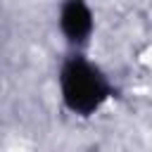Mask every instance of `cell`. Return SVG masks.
Instances as JSON below:
<instances>
[{
	"instance_id": "obj_1",
	"label": "cell",
	"mask_w": 152,
	"mask_h": 152,
	"mask_svg": "<svg viewBox=\"0 0 152 152\" xmlns=\"http://www.w3.org/2000/svg\"><path fill=\"white\" fill-rule=\"evenodd\" d=\"M57 86L62 104L81 119L95 116L114 97V86L109 76L86 52H69L64 57Z\"/></svg>"
},
{
	"instance_id": "obj_2",
	"label": "cell",
	"mask_w": 152,
	"mask_h": 152,
	"mask_svg": "<svg viewBox=\"0 0 152 152\" xmlns=\"http://www.w3.org/2000/svg\"><path fill=\"white\" fill-rule=\"evenodd\" d=\"M57 24L71 52H86L95 31V17L90 5L86 0H62Z\"/></svg>"
}]
</instances>
